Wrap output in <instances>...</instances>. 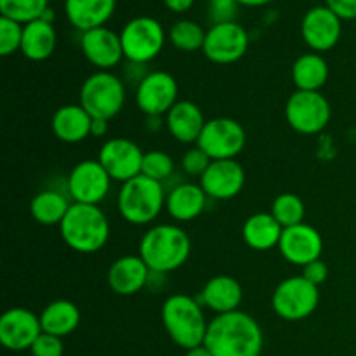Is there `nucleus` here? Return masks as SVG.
<instances>
[{
  "label": "nucleus",
  "instance_id": "f257e3e1",
  "mask_svg": "<svg viewBox=\"0 0 356 356\" xmlns=\"http://www.w3.org/2000/svg\"><path fill=\"white\" fill-rule=\"evenodd\" d=\"M204 346L212 356H261L264 332L254 316L236 309L216 315L209 322Z\"/></svg>",
  "mask_w": 356,
  "mask_h": 356
},
{
  "label": "nucleus",
  "instance_id": "f03ea898",
  "mask_svg": "<svg viewBox=\"0 0 356 356\" xmlns=\"http://www.w3.org/2000/svg\"><path fill=\"white\" fill-rule=\"evenodd\" d=\"M191 254V240L177 225H155L139 240V256L156 273H170L183 266Z\"/></svg>",
  "mask_w": 356,
  "mask_h": 356
},
{
  "label": "nucleus",
  "instance_id": "7ed1b4c3",
  "mask_svg": "<svg viewBox=\"0 0 356 356\" xmlns=\"http://www.w3.org/2000/svg\"><path fill=\"white\" fill-rule=\"evenodd\" d=\"M163 329L176 346L183 350L202 346L207 336L209 322L204 306L188 294H172L160 309Z\"/></svg>",
  "mask_w": 356,
  "mask_h": 356
},
{
  "label": "nucleus",
  "instance_id": "20e7f679",
  "mask_svg": "<svg viewBox=\"0 0 356 356\" xmlns=\"http://www.w3.org/2000/svg\"><path fill=\"white\" fill-rule=\"evenodd\" d=\"M66 245L79 254H96L108 243L111 225L99 205L72 204L59 225Z\"/></svg>",
  "mask_w": 356,
  "mask_h": 356
},
{
  "label": "nucleus",
  "instance_id": "39448f33",
  "mask_svg": "<svg viewBox=\"0 0 356 356\" xmlns=\"http://www.w3.org/2000/svg\"><path fill=\"white\" fill-rule=\"evenodd\" d=\"M167 193L163 183L139 174L120 186L117 209L122 218L134 226L152 225L165 209Z\"/></svg>",
  "mask_w": 356,
  "mask_h": 356
},
{
  "label": "nucleus",
  "instance_id": "423d86ee",
  "mask_svg": "<svg viewBox=\"0 0 356 356\" xmlns=\"http://www.w3.org/2000/svg\"><path fill=\"white\" fill-rule=\"evenodd\" d=\"M125 82L111 72H94L83 80L79 104L92 118L113 120L125 106Z\"/></svg>",
  "mask_w": 356,
  "mask_h": 356
},
{
  "label": "nucleus",
  "instance_id": "0eeeda50",
  "mask_svg": "<svg viewBox=\"0 0 356 356\" xmlns=\"http://www.w3.org/2000/svg\"><path fill=\"white\" fill-rule=\"evenodd\" d=\"M122 49L129 63L148 65L165 45V30L152 16H138L124 24L120 31Z\"/></svg>",
  "mask_w": 356,
  "mask_h": 356
},
{
  "label": "nucleus",
  "instance_id": "6e6552de",
  "mask_svg": "<svg viewBox=\"0 0 356 356\" xmlns=\"http://www.w3.org/2000/svg\"><path fill=\"white\" fill-rule=\"evenodd\" d=\"M320 305V291L302 275L289 277L275 287L271 308L285 322H301L312 316Z\"/></svg>",
  "mask_w": 356,
  "mask_h": 356
},
{
  "label": "nucleus",
  "instance_id": "1a4fd4ad",
  "mask_svg": "<svg viewBox=\"0 0 356 356\" xmlns=\"http://www.w3.org/2000/svg\"><path fill=\"white\" fill-rule=\"evenodd\" d=\"M332 118V108L322 92L296 90L285 103V120L298 134L315 136L325 131Z\"/></svg>",
  "mask_w": 356,
  "mask_h": 356
},
{
  "label": "nucleus",
  "instance_id": "9d476101",
  "mask_svg": "<svg viewBox=\"0 0 356 356\" xmlns=\"http://www.w3.org/2000/svg\"><path fill=\"white\" fill-rule=\"evenodd\" d=\"M247 143L245 129L235 118H211L202 131L197 146L211 160H236Z\"/></svg>",
  "mask_w": 356,
  "mask_h": 356
},
{
  "label": "nucleus",
  "instance_id": "9b49d317",
  "mask_svg": "<svg viewBox=\"0 0 356 356\" xmlns=\"http://www.w3.org/2000/svg\"><path fill=\"white\" fill-rule=\"evenodd\" d=\"M111 177L99 160L75 163L66 177V191L73 204L99 205L111 190Z\"/></svg>",
  "mask_w": 356,
  "mask_h": 356
},
{
  "label": "nucleus",
  "instance_id": "f8f14e48",
  "mask_svg": "<svg viewBox=\"0 0 356 356\" xmlns=\"http://www.w3.org/2000/svg\"><path fill=\"white\" fill-rule=\"evenodd\" d=\"M249 45V31L236 21H229L209 28L202 52L216 65H233L247 54Z\"/></svg>",
  "mask_w": 356,
  "mask_h": 356
},
{
  "label": "nucleus",
  "instance_id": "ddd939ff",
  "mask_svg": "<svg viewBox=\"0 0 356 356\" xmlns=\"http://www.w3.org/2000/svg\"><path fill=\"white\" fill-rule=\"evenodd\" d=\"M179 96L177 80L170 73L149 72L136 87V104L146 117H165Z\"/></svg>",
  "mask_w": 356,
  "mask_h": 356
},
{
  "label": "nucleus",
  "instance_id": "4468645a",
  "mask_svg": "<svg viewBox=\"0 0 356 356\" xmlns=\"http://www.w3.org/2000/svg\"><path fill=\"white\" fill-rule=\"evenodd\" d=\"M145 152L139 145L127 138H111L103 143L97 160L106 169L110 177L118 183H127L141 174Z\"/></svg>",
  "mask_w": 356,
  "mask_h": 356
},
{
  "label": "nucleus",
  "instance_id": "2eb2a0df",
  "mask_svg": "<svg viewBox=\"0 0 356 356\" xmlns=\"http://www.w3.org/2000/svg\"><path fill=\"white\" fill-rule=\"evenodd\" d=\"M343 33V21L327 6H316L302 16L301 37L312 52L330 51L336 47Z\"/></svg>",
  "mask_w": 356,
  "mask_h": 356
},
{
  "label": "nucleus",
  "instance_id": "dca6fc26",
  "mask_svg": "<svg viewBox=\"0 0 356 356\" xmlns=\"http://www.w3.org/2000/svg\"><path fill=\"white\" fill-rule=\"evenodd\" d=\"M42 332L40 316L26 308H10L0 316V343L14 353L31 350Z\"/></svg>",
  "mask_w": 356,
  "mask_h": 356
},
{
  "label": "nucleus",
  "instance_id": "f3484780",
  "mask_svg": "<svg viewBox=\"0 0 356 356\" xmlns=\"http://www.w3.org/2000/svg\"><path fill=\"white\" fill-rule=\"evenodd\" d=\"M278 250L287 263L305 268L313 261L322 259L323 238L315 226L301 222L284 229Z\"/></svg>",
  "mask_w": 356,
  "mask_h": 356
},
{
  "label": "nucleus",
  "instance_id": "a211bd4d",
  "mask_svg": "<svg viewBox=\"0 0 356 356\" xmlns=\"http://www.w3.org/2000/svg\"><path fill=\"white\" fill-rule=\"evenodd\" d=\"M80 49L87 61L96 66L99 72H110L111 68L122 63L124 49H122L120 33L106 26L94 28L80 37Z\"/></svg>",
  "mask_w": 356,
  "mask_h": 356
},
{
  "label": "nucleus",
  "instance_id": "6ab92c4d",
  "mask_svg": "<svg viewBox=\"0 0 356 356\" xmlns=\"http://www.w3.org/2000/svg\"><path fill=\"white\" fill-rule=\"evenodd\" d=\"M200 186L212 200H232L245 186V170L236 160H212Z\"/></svg>",
  "mask_w": 356,
  "mask_h": 356
},
{
  "label": "nucleus",
  "instance_id": "aec40b11",
  "mask_svg": "<svg viewBox=\"0 0 356 356\" xmlns=\"http://www.w3.org/2000/svg\"><path fill=\"white\" fill-rule=\"evenodd\" d=\"M152 270L139 254L122 256L111 263L106 280L111 291L118 296H134L148 285Z\"/></svg>",
  "mask_w": 356,
  "mask_h": 356
},
{
  "label": "nucleus",
  "instance_id": "412c9836",
  "mask_svg": "<svg viewBox=\"0 0 356 356\" xmlns=\"http://www.w3.org/2000/svg\"><path fill=\"white\" fill-rule=\"evenodd\" d=\"M205 120L204 111L193 101L181 99L165 115V127L169 134L181 145H197L204 131Z\"/></svg>",
  "mask_w": 356,
  "mask_h": 356
},
{
  "label": "nucleus",
  "instance_id": "4be33fe9",
  "mask_svg": "<svg viewBox=\"0 0 356 356\" xmlns=\"http://www.w3.org/2000/svg\"><path fill=\"white\" fill-rule=\"evenodd\" d=\"M242 285L236 282V278L229 275H216L204 285L198 301L211 312L222 315V313L236 312L242 305Z\"/></svg>",
  "mask_w": 356,
  "mask_h": 356
},
{
  "label": "nucleus",
  "instance_id": "5701e85b",
  "mask_svg": "<svg viewBox=\"0 0 356 356\" xmlns=\"http://www.w3.org/2000/svg\"><path fill=\"white\" fill-rule=\"evenodd\" d=\"M207 193L200 184L179 183L167 191L165 209L170 218L177 222L197 219L207 207Z\"/></svg>",
  "mask_w": 356,
  "mask_h": 356
},
{
  "label": "nucleus",
  "instance_id": "b1692460",
  "mask_svg": "<svg viewBox=\"0 0 356 356\" xmlns=\"http://www.w3.org/2000/svg\"><path fill=\"white\" fill-rule=\"evenodd\" d=\"M94 118L80 104H65L51 118L52 134L66 145H76L90 136Z\"/></svg>",
  "mask_w": 356,
  "mask_h": 356
},
{
  "label": "nucleus",
  "instance_id": "393cba45",
  "mask_svg": "<svg viewBox=\"0 0 356 356\" xmlns=\"http://www.w3.org/2000/svg\"><path fill=\"white\" fill-rule=\"evenodd\" d=\"M117 0H65V14L72 26L86 31L101 28L111 19Z\"/></svg>",
  "mask_w": 356,
  "mask_h": 356
},
{
  "label": "nucleus",
  "instance_id": "a878e982",
  "mask_svg": "<svg viewBox=\"0 0 356 356\" xmlns=\"http://www.w3.org/2000/svg\"><path fill=\"white\" fill-rule=\"evenodd\" d=\"M58 45V33L52 23L44 19L31 21L23 26V40H21V54L35 63L45 61L51 58Z\"/></svg>",
  "mask_w": 356,
  "mask_h": 356
},
{
  "label": "nucleus",
  "instance_id": "bb28decb",
  "mask_svg": "<svg viewBox=\"0 0 356 356\" xmlns=\"http://www.w3.org/2000/svg\"><path fill=\"white\" fill-rule=\"evenodd\" d=\"M282 233H284V228L271 216V212H257V214L249 216L242 226L243 242L250 249L259 250V252L278 247Z\"/></svg>",
  "mask_w": 356,
  "mask_h": 356
},
{
  "label": "nucleus",
  "instance_id": "cd10ccee",
  "mask_svg": "<svg viewBox=\"0 0 356 356\" xmlns=\"http://www.w3.org/2000/svg\"><path fill=\"white\" fill-rule=\"evenodd\" d=\"M38 316H40L42 330L61 339L75 332L80 325L79 306L68 299H56L49 302Z\"/></svg>",
  "mask_w": 356,
  "mask_h": 356
},
{
  "label": "nucleus",
  "instance_id": "c85d7f7f",
  "mask_svg": "<svg viewBox=\"0 0 356 356\" xmlns=\"http://www.w3.org/2000/svg\"><path fill=\"white\" fill-rule=\"evenodd\" d=\"M296 90L320 92L329 80V65L318 52H306L294 61L291 70Z\"/></svg>",
  "mask_w": 356,
  "mask_h": 356
},
{
  "label": "nucleus",
  "instance_id": "c756f323",
  "mask_svg": "<svg viewBox=\"0 0 356 356\" xmlns=\"http://www.w3.org/2000/svg\"><path fill=\"white\" fill-rule=\"evenodd\" d=\"M66 193L58 190H42L31 198L30 214L38 225L59 226L68 214L73 202Z\"/></svg>",
  "mask_w": 356,
  "mask_h": 356
},
{
  "label": "nucleus",
  "instance_id": "7c9ffc66",
  "mask_svg": "<svg viewBox=\"0 0 356 356\" xmlns=\"http://www.w3.org/2000/svg\"><path fill=\"white\" fill-rule=\"evenodd\" d=\"M205 35H207V31L198 23L191 19H181L170 26L169 40L177 51L195 52L204 49Z\"/></svg>",
  "mask_w": 356,
  "mask_h": 356
},
{
  "label": "nucleus",
  "instance_id": "2f4dec72",
  "mask_svg": "<svg viewBox=\"0 0 356 356\" xmlns=\"http://www.w3.org/2000/svg\"><path fill=\"white\" fill-rule=\"evenodd\" d=\"M271 216L280 222L282 228H291L305 222L306 205L296 193H282L271 204Z\"/></svg>",
  "mask_w": 356,
  "mask_h": 356
},
{
  "label": "nucleus",
  "instance_id": "473e14b6",
  "mask_svg": "<svg viewBox=\"0 0 356 356\" xmlns=\"http://www.w3.org/2000/svg\"><path fill=\"white\" fill-rule=\"evenodd\" d=\"M47 7L49 0H0L2 17H9L23 26L31 21L40 19Z\"/></svg>",
  "mask_w": 356,
  "mask_h": 356
},
{
  "label": "nucleus",
  "instance_id": "72a5a7b5",
  "mask_svg": "<svg viewBox=\"0 0 356 356\" xmlns=\"http://www.w3.org/2000/svg\"><path fill=\"white\" fill-rule=\"evenodd\" d=\"M143 176L155 179L159 183H165L174 174V160L162 149H152L145 153L143 159Z\"/></svg>",
  "mask_w": 356,
  "mask_h": 356
},
{
  "label": "nucleus",
  "instance_id": "f704fd0d",
  "mask_svg": "<svg viewBox=\"0 0 356 356\" xmlns=\"http://www.w3.org/2000/svg\"><path fill=\"white\" fill-rule=\"evenodd\" d=\"M21 40H23V24L9 17H0V56L7 58L21 51Z\"/></svg>",
  "mask_w": 356,
  "mask_h": 356
},
{
  "label": "nucleus",
  "instance_id": "c9c22d12",
  "mask_svg": "<svg viewBox=\"0 0 356 356\" xmlns=\"http://www.w3.org/2000/svg\"><path fill=\"white\" fill-rule=\"evenodd\" d=\"M212 160L205 155V152H202L198 146L188 149L183 155V160H181V165H183V170L191 177H202L205 174V170L209 169Z\"/></svg>",
  "mask_w": 356,
  "mask_h": 356
},
{
  "label": "nucleus",
  "instance_id": "e433bc0d",
  "mask_svg": "<svg viewBox=\"0 0 356 356\" xmlns=\"http://www.w3.org/2000/svg\"><path fill=\"white\" fill-rule=\"evenodd\" d=\"M240 3L236 0H209V16L212 24L235 21Z\"/></svg>",
  "mask_w": 356,
  "mask_h": 356
},
{
  "label": "nucleus",
  "instance_id": "4c0bfd02",
  "mask_svg": "<svg viewBox=\"0 0 356 356\" xmlns=\"http://www.w3.org/2000/svg\"><path fill=\"white\" fill-rule=\"evenodd\" d=\"M30 353L31 356H63L65 355V344H63L61 337L42 332L31 346Z\"/></svg>",
  "mask_w": 356,
  "mask_h": 356
},
{
  "label": "nucleus",
  "instance_id": "58836bf2",
  "mask_svg": "<svg viewBox=\"0 0 356 356\" xmlns=\"http://www.w3.org/2000/svg\"><path fill=\"white\" fill-rule=\"evenodd\" d=\"M302 277H305L309 284L320 287V285L325 284L327 278H329V266H327V263H323L322 259H316L302 268Z\"/></svg>",
  "mask_w": 356,
  "mask_h": 356
},
{
  "label": "nucleus",
  "instance_id": "ea45409f",
  "mask_svg": "<svg viewBox=\"0 0 356 356\" xmlns=\"http://www.w3.org/2000/svg\"><path fill=\"white\" fill-rule=\"evenodd\" d=\"M325 6L341 21L356 19V0H325Z\"/></svg>",
  "mask_w": 356,
  "mask_h": 356
},
{
  "label": "nucleus",
  "instance_id": "a19ab883",
  "mask_svg": "<svg viewBox=\"0 0 356 356\" xmlns=\"http://www.w3.org/2000/svg\"><path fill=\"white\" fill-rule=\"evenodd\" d=\"M195 0H163V6L170 10V13L183 14L193 7Z\"/></svg>",
  "mask_w": 356,
  "mask_h": 356
},
{
  "label": "nucleus",
  "instance_id": "79ce46f5",
  "mask_svg": "<svg viewBox=\"0 0 356 356\" xmlns=\"http://www.w3.org/2000/svg\"><path fill=\"white\" fill-rule=\"evenodd\" d=\"M108 129H110V122L103 120V118H94L92 127H90V136H94V138H104L108 134Z\"/></svg>",
  "mask_w": 356,
  "mask_h": 356
},
{
  "label": "nucleus",
  "instance_id": "37998d69",
  "mask_svg": "<svg viewBox=\"0 0 356 356\" xmlns=\"http://www.w3.org/2000/svg\"><path fill=\"white\" fill-rule=\"evenodd\" d=\"M236 2L243 7H263L268 6L270 2H273V0H236Z\"/></svg>",
  "mask_w": 356,
  "mask_h": 356
},
{
  "label": "nucleus",
  "instance_id": "c03bdc74",
  "mask_svg": "<svg viewBox=\"0 0 356 356\" xmlns=\"http://www.w3.org/2000/svg\"><path fill=\"white\" fill-rule=\"evenodd\" d=\"M184 356H212L211 351L207 350V348L202 344V346H197V348H191V350L186 351V355Z\"/></svg>",
  "mask_w": 356,
  "mask_h": 356
},
{
  "label": "nucleus",
  "instance_id": "a18cd8bd",
  "mask_svg": "<svg viewBox=\"0 0 356 356\" xmlns=\"http://www.w3.org/2000/svg\"><path fill=\"white\" fill-rule=\"evenodd\" d=\"M40 19H44V21H47V23H52V24H54V19H56L54 10H52L51 7H47V9H45V13L42 14Z\"/></svg>",
  "mask_w": 356,
  "mask_h": 356
}]
</instances>
